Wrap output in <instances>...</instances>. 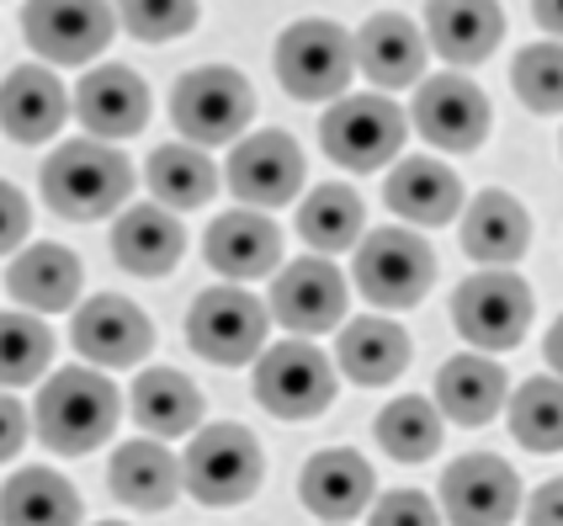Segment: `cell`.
Masks as SVG:
<instances>
[{
  "mask_svg": "<svg viewBox=\"0 0 563 526\" xmlns=\"http://www.w3.org/2000/svg\"><path fill=\"white\" fill-rule=\"evenodd\" d=\"M123 399L101 368H64L37 388V441L59 458H86L118 431Z\"/></svg>",
  "mask_w": 563,
  "mask_h": 526,
  "instance_id": "6da1fadb",
  "label": "cell"
},
{
  "mask_svg": "<svg viewBox=\"0 0 563 526\" xmlns=\"http://www.w3.org/2000/svg\"><path fill=\"white\" fill-rule=\"evenodd\" d=\"M43 202L69 223H91L123 208L133 191V165L123 150L101 144V139H69L43 160Z\"/></svg>",
  "mask_w": 563,
  "mask_h": 526,
  "instance_id": "7a4b0ae2",
  "label": "cell"
},
{
  "mask_svg": "<svg viewBox=\"0 0 563 526\" xmlns=\"http://www.w3.org/2000/svg\"><path fill=\"white\" fill-rule=\"evenodd\" d=\"M251 118H255L251 80L240 69H229V64H197L170 86V123L197 150L240 139L251 128Z\"/></svg>",
  "mask_w": 563,
  "mask_h": 526,
  "instance_id": "3957f363",
  "label": "cell"
},
{
  "mask_svg": "<svg viewBox=\"0 0 563 526\" xmlns=\"http://www.w3.org/2000/svg\"><path fill=\"white\" fill-rule=\"evenodd\" d=\"M266 479V452L245 426L223 420V426H208V431L191 436L187 458H181V490L202 505H245V500L261 490Z\"/></svg>",
  "mask_w": 563,
  "mask_h": 526,
  "instance_id": "277c9868",
  "label": "cell"
},
{
  "mask_svg": "<svg viewBox=\"0 0 563 526\" xmlns=\"http://www.w3.org/2000/svg\"><path fill=\"white\" fill-rule=\"evenodd\" d=\"M351 277L373 309H415L437 287V250L415 229H373L356 240Z\"/></svg>",
  "mask_w": 563,
  "mask_h": 526,
  "instance_id": "5b68a950",
  "label": "cell"
},
{
  "mask_svg": "<svg viewBox=\"0 0 563 526\" xmlns=\"http://www.w3.org/2000/svg\"><path fill=\"white\" fill-rule=\"evenodd\" d=\"M277 80L287 96L298 101H335L345 96L351 75H356V54H351V32L324 17H303L277 37Z\"/></svg>",
  "mask_w": 563,
  "mask_h": 526,
  "instance_id": "8992f818",
  "label": "cell"
},
{
  "mask_svg": "<svg viewBox=\"0 0 563 526\" xmlns=\"http://www.w3.org/2000/svg\"><path fill=\"white\" fill-rule=\"evenodd\" d=\"M266 330H272L266 304L245 287H234V282L197 293V304L187 314L191 351L213 368H251L261 357V346H266Z\"/></svg>",
  "mask_w": 563,
  "mask_h": 526,
  "instance_id": "52a82bcc",
  "label": "cell"
},
{
  "mask_svg": "<svg viewBox=\"0 0 563 526\" xmlns=\"http://www.w3.org/2000/svg\"><path fill=\"white\" fill-rule=\"evenodd\" d=\"M452 325L473 351H510L532 325V287L510 266H484L452 293Z\"/></svg>",
  "mask_w": 563,
  "mask_h": 526,
  "instance_id": "ba28073f",
  "label": "cell"
},
{
  "mask_svg": "<svg viewBox=\"0 0 563 526\" xmlns=\"http://www.w3.org/2000/svg\"><path fill=\"white\" fill-rule=\"evenodd\" d=\"M409 118L388 96H335L319 118V144L341 171H377L405 150Z\"/></svg>",
  "mask_w": 563,
  "mask_h": 526,
  "instance_id": "9c48e42d",
  "label": "cell"
},
{
  "mask_svg": "<svg viewBox=\"0 0 563 526\" xmlns=\"http://www.w3.org/2000/svg\"><path fill=\"white\" fill-rule=\"evenodd\" d=\"M255 399L277 420H313L335 399V368L303 336L282 346H261V357H255Z\"/></svg>",
  "mask_w": 563,
  "mask_h": 526,
  "instance_id": "30bf717a",
  "label": "cell"
},
{
  "mask_svg": "<svg viewBox=\"0 0 563 526\" xmlns=\"http://www.w3.org/2000/svg\"><path fill=\"white\" fill-rule=\"evenodd\" d=\"M118 32L112 0H27L22 11V37L32 54L54 64H86L96 59Z\"/></svg>",
  "mask_w": 563,
  "mask_h": 526,
  "instance_id": "8fae6325",
  "label": "cell"
},
{
  "mask_svg": "<svg viewBox=\"0 0 563 526\" xmlns=\"http://www.w3.org/2000/svg\"><path fill=\"white\" fill-rule=\"evenodd\" d=\"M303 171H309L303 150L282 128H266V133H251V139L234 144V155L223 165V182L245 208L266 213V208H282L303 191Z\"/></svg>",
  "mask_w": 563,
  "mask_h": 526,
  "instance_id": "7c38bea8",
  "label": "cell"
},
{
  "mask_svg": "<svg viewBox=\"0 0 563 526\" xmlns=\"http://www.w3.org/2000/svg\"><path fill=\"white\" fill-rule=\"evenodd\" d=\"M266 314L277 319L282 330L292 336H324L345 319V277L341 266L319 261V255H303L292 266H282L272 277V298H266Z\"/></svg>",
  "mask_w": 563,
  "mask_h": 526,
  "instance_id": "4fadbf2b",
  "label": "cell"
},
{
  "mask_svg": "<svg viewBox=\"0 0 563 526\" xmlns=\"http://www.w3.org/2000/svg\"><path fill=\"white\" fill-rule=\"evenodd\" d=\"M521 479L495 452H468L441 473V511L452 526H505L516 522Z\"/></svg>",
  "mask_w": 563,
  "mask_h": 526,
  "instance_id": "5bb4252c",
  "label": "cell"
},
{
  "mask_svg": "<svg viewBox=\"0 0 563 526\" xmlns=\"http://www.w3.org/2000/svg\"><path fill=\"white\" fill-rule=\"evenodd\" d=\"M69 341L91 368H139L155 351V325L139 304H128L118 293H96L91 304L75 309Z\"/></svg>",
  "mask_w": 563,
  "mask_h": 526,
  "instance_id": "9a60e30c",
  "label": "cell"
},
{
  "mask_svg": "<svg viewBox=\"0 0 563 526\" xmlns=\"http://www.w3.org/2000/svg\"><path fill=\"white\" fill-rule=\"evenodd\" d=\"M415 128L437 150L473 155L484 144V133H489V96L457 69L431 75V80H420V96H415Z\"/></svg>",
  "mask_w": 563,
  "mask_h": 526,
  "instance_id": "2e32d148",
  "label": "cell"
},
{
  "mask_svg": "<svg viewBox=\"0 0 563 526\" xmlns=\"http://www.w3.org/2000/svg\"><path fill=\"white\" fill-rule=\"evenodd\" d=\"M96 139H133L150 123V86L128 64H96L69 101Z\"/></svg>",
  "mask_w": 563,
  "mask_h": 526,
  "instance_id": "e0dca14e",
  "label": "cell"
},
{
  "mask_svg": "<svg viewBox=\"0 0 563 526\" xmlns=\"http://www.w3.org/2000/svg\"><path fill=\"white\" fill-rule=\"evenodd\" d=\"M298 500L309 505V516L341 526L373 505V468L351 447H324L298 473Z\"/></svg>",
  "mask_w": 563,
  "mask_h": 526,
  "instance_id": "ac0fdd59",
  "label": "cell"
},
{
  "mask_svg": "<svg viewBox=\"0 0 563 526\" xmlns=\"http://www.w3.org/2000/svg\"><path fill=\"white\" fill-rule=\"evenodd\" d=\"M69 118V91L54 69L22 64L0 80V128L16 144H48Z\"/></svg>",
  "mask_w": 563,
  "mask_h": 526,
  "instance_id": "d6986e66",
  "label": "cell"
},
{
  "mask_svg": "<svg viewBox=\"0 0 563 526\" xmlns=\"http://www.w3.org/2000/svg\"><path fill=\"white\" fill-rule=\"evenodd\" d=\"M351 54H356V69L373 80L377 91H405L426 69V37L399 11H377L351 37Z\"/></svg>",
  "mask_w": 563,
  "mask_h": 526,
  "instance_id": "ffe728a7",
  "label": "cell"
},
{
  "mask_svg": "<svg viewBox=\"0 0 563 526\" xmlns=\"http://www.w3.org/2000/svg\"><path fill=\"white\" fill-rule=\"evenodd\" d=\"M505 37L500 0H426V43L446 64H484Z\"/></svg>",
  "mask_w": 563,
  "mask_h": 526,
  "instance_id": "44dd1931",
  "label": "cell"
},
{
  "mask_svg": "<svg viewBox=\"0 0 563 526\" xmlns=\"http://www.w3.org/2000/svg\"><path fill=\"white\" fill-rule=\"evenodd\" d=\"M383 202H388V213L431 229V223H452V218H457V208H463V182H457V171H452L446 160L409 155L388 171Z\"/></svg>",
  "mask_w": 563,
  "mask_h": 526,
  "instance_id": "7402d4cb",
  "label": "cell"
},
{
  "mask_svg": "<svg viewBox=\"0 0 563 526\" xmlns=\"http://www.w3.org/2000/svg\"><path fill=\"white\" fill-rule=\"evenodd\" d=\"M181 250H187V229L159 202L123 208V218L112 223V261L133 277H170Z\"/></svg>",
  "mask_w": 563,
  "mask_h": 526,
  "instance_id": "603a6c76",
  "label": "cell"
},
{
  "mask_svg": "<svg viewBox=\"0 0 563 526\" xmlns=\"http://www.w3.org/2000/svg\"><path fill=\"white\" fill-rule=\"evenodd\" d=\"M80 282H86L80 255L69 245H54V240H37V245H27L5 266V293H11L22 309H37V314L75 309Z\"/></svg>",
  "mask_w": 563,
  "mask_h": 526,
  "instance_id": "cb8c5ba5",
  "label": "cell"
},
{
  "mask_svg": "<svg viewBox=\"0 0 563 526\" xmlns=\"http://www.w3.org/2000/svg\"><path fill=\"white\" fill-rule=\"evenodd\" d=\"M208 261L219 266L229 282H255L282 266V229L255 208H234L208 229Z\"/></svg>",
  "mask_w": 563,
  "mask_h": 526,
  "instance_id": "d4e9b609",
  "label": "cell"
},
{
  "mask_svg": "<svg viewBox=\"0 0 563 526\" xmlns=\"http://www.w3.org/2000/svg\"><path fill=\"white\" fill-rule=\"evenodd\" d=\"M532 245V218L510 191H478L463 208V250L478 266H516Z\"/></svg>",
  "mask_w": 563,
  "mask_h": 526,
  "instance_id": "484cf974",
  "label": "cell"
},
{
  "mask_svg": "<svg viewBox=\"0 0 563 526\" xmlns=\"http://www.w3.org/2000/svg\"><path fill=\"white\" fill-rule=\"evenodd\" d=\"M107 490L123 500L128 511H165L170 500L181 495V463L170 458L165 441H123L112 452V468H107Z\"/></svg>",
  "mask_w": 563,
  "mask_h": 526,
  "instance_id": "4316f807",
  "label": "cell"
},
{
  "mask_svg": "<svg viewBox=\"0 0 563 526\" xmlns=\"http://www.w3.org/2000/svg\"><path fill=\"white\" fill-rule=\"evenodd\" d=\"M335 362L351 383L362 388H388L399 372L409 368V336L405 325L383 319V314H362L341 330V346H335Z\"/></svg>",
  "mask_w": 563,
  "mask_h": 526,
  "instance_id": "83f0119b",
  "label": "cell"
},
{
  "mask_svg": "<svg viewBox=\"0 0 563 526\" xmlns=\"http://www.w3.org/2000/svg\"><path fill=\"white\" fill-rule=\"evenodd\" d=\"M505 409V368L489 357H452L437 372V415L457 426H489Z\"/></svg>",
  "mask_w": 563,
  "mask_h": 526,
  "instance_id": "f1b7e54d",
  "label": "cell"
},
{
  "mask_svg": "<svg viewBox=\"0 0 563 526\" xmlns=\"http://www.w3.org/2000/svg\"><path fill=\"white\" fill-rule=\"evenodd\" d=\"M128 409H133V420H139L150 436H165V441H170V436L197 431V420H202V394H197V383H191L187 372L150 368V372L133 377Z\"/></svg>",
  "mask_w": 563,
  "mask_h": 526,
  "instance_id": "f546056e",
  "label": "cell"
},
{
  "mask_svg": "<svg viewBox=\"0 0 563 526\" xmlns=\"http://www.w3.org/2000/svg\"><path fill=\"white\" fill-rule=\"evenodd\" d=\"M0 526H80V495L54 468H22L0 490Z\"/></svg>",
  "mask_w": 563,
  "mask_h": 526,
  "instance_id": "4dcf8cb0",
  "label": "cell"
},
{
  "mask_svg": "<svg viewBox=\"0 0 563 526\" xmlns=\"http://www.w3.org/2000/svg\"><path fill=\"white\" fill-rule=\"evenodd\" d=\"M144 176H150L155 202L170 208V213L202 208V202L219 191V165L208 160V150H197V144H165V150H155L150 165H144Z\"/></svg>",
  "mask_w": 563,
  "mask_h": 526,
  "instance_id": "1f68e13d",
  "label": "cell"
},
{
  "mask_svg": "<svg viewBox=\"0 0 563 526\" xmlns=\"http://www.w3.org/2000/svg\"><path fill=\"white\" fill-rule=\"evenodd\" d=\"M362 223H367V208H362V197L345 182L313 186L309 197H303V208H298V234L313 250H324V255H341V250L356 245L362 240Z\"/></svg>",
  "mask_w": 563,
  "mask_h": 526,
  "instance_id": "d6a6232c",
  "label": "cell"
},
{
  "mask_svg": "<svg viewBox=\"0 0 563 526\" xmlns=\"http://www.w3.org/2000/svg\"><path fill=\"white\" fill-rule=\"evenodd\" d=\"M377 447L394 458V463H426V458H437L441 447V415L431 399H405L383 404V415H377Z\"/></svg>",
  "mask_w": 563,
  "mask_h": 526,
  "instance_id": "836d02e7",
  "label": "cell"
},
{
  "mask_svg": "<svg viewBox=\"0 0 563 526\" xmlns=\"http://www.w3.org/2000/svg\"><path fill=\"white\" fill-rule=\"evenodd\" d=\"M54 362V330L37 314H0V388H27Z\"/></svg>",
  "mask_w": 563,
  "mask_h": 526,
  "instance_id": "e575fe53",
  "label": "cell"
},
{
  "mask_svg": "<svg viewBox=\"0 0 563 526\" xmlns=\"http://www.w3.org/2000/svg\"><path fill=\"white\" fill-rule=\"evenodd\" d=\"M510 431L527 452H542L553 458L563 447V394H559V377H532L521 394H510Z\"/></svg>",
  "mask_w": 563,
  "mask_h": 526,
  "instance_id": "d590c367",
  "label": "cell"
},
{
  "mask_svg": "<svg viewBox=\"0 0 563 526\" xmlns=\"http://www.w3.org/2000/svg\"><path fill=\"white\" fill-rule=\"evenodd\" d=\"M510 80H516V96L532 107L537 118H559V107H563V54H559L553 37H548V43H532V48H521V54H516V69H510Z\"/></svg>",
  "mask_w": 563,
  "mask_h": 526,
  "instance_id": "8d00e7d4",
  "label": "cell"
},
{
  "mask_svg": "<svg viewBox=\"0 0 563 526\" xmlns=\"http://www.w3.org/2000/svg\"><path fill=\"white\" fill-rule=\"evenodd\" d=\"M139 43H170L197 28V0H118L112 11Z\"/></svg>",
  "mask_w": 563,
  "mask_h": 526,
  "instance_id": "74e56055",
  "label": "cell"
},
{
  "mask_svg": "<svg viewBox=\"0 0 563 526\" xmlns=\"http://www.w3.org/2000/svg\"><path fill=\"white\" fill-rule=\"evenodd\" d=\"M373 526H441V516L420 490H394L373 505Z\"/></svg>",
  "mask_w": 563,
  "mask_h": 526,
  "instance_id": "f35d334b",
  "label": "cell"
},
{
  "mask_svg": "<svg viewBox=\"0 0 563 526\" xmlns=\"http://www.w3.org/2000/svg\"><path fill=\"white\" fill-rule=\"evenodd\" d=\"M27 229H32V202L11 182H0V255H11L22 245Z\"/></svg>",
  "mask_w": 563,
  "mask_h": 526,
  "instance_id": "ab89813d",
  "label": "cell"
},
{
  "mask_svg": "<svg viewBox=\"0 0 563 526\" xmlns=\"http://www.w3.org/2000/svg\"><path fill=\"white\" fill-rule=\"evenodd\" d=\"M22 447H27V409L11 394H0V463H11Z\"/></svg>",
  "mask_w": 563,
  "mask_h": 526,
  "instance_id": "60d3db41",
  "label": "cell"
},
{
  "mask_svg": "<svg viewBox=\"0 0 563 526\" xmlns=\"http://www.w3.org/2000/svg\"><path fill=\"white\" fill-rule=\"evenodd\" d=\"M527 526H563V484L559 479H548V484L532 495V505H527Z\"/></svg>",
  "mask_w": 563,
  "mask_h": 526,
  "instance_id": "b9f144b4",
  "label": "cell"
},
{
  "mask_svg": "<svg viewBox=\"0 0 563 526\" xmlns=\"http://www.w3.org/2000/svg\"><path fill=\"white\" fill-rule=\"evenodd\" d=\"M532 17H537V28L548 32V37H553V32H559V22H563L559 0H532Z\"/></svg>",
  "mask_w": 563,
  "mask_h": 526,
  "instance_id": "7bdbcfd3",
  "label": "cell"
},
{
  "mask_svg": "<svg viewBox=\"0 0 563 526\" xmlns=\"http://www.w3.org/2000/svg\"><path fill=\"white\" fill-rule=\"evenodd\" d=\"M101 526H123V522H101Z\"/></svg>",
  "mask_w": 563,
  "mask_h": 526,
  "instance_id": "ee69618b",
  "label": "cell"
}]
</instances>
